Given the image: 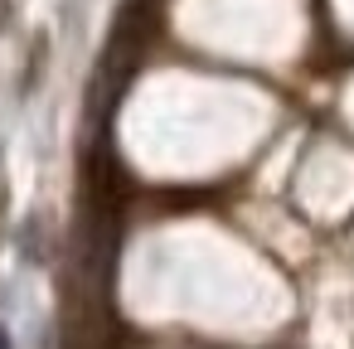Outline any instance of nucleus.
<instances>
[{
    "label": "nucleus",
    "instance_id": "nucleus-1",
    "mask_svg": "<svg viewBox=\"0 0 354 349\" xmlns=\"http://www.w3.org/2000/svg\"><path fill=\"white\" fill-rule=\"evenodd\" d=\"M0 349H15V339H10V330L0 325Z\"/></svg>",
    "mask_w": 354,
    "mask_h": 349
}]
</instances>
